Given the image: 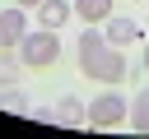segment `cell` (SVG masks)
<instances>
[{
	"label": "cell",
	"instance_id": "cell-1",
	"mask_svg": "<svg viewBox=\"0 0 149 139\" xmlns=\"http://www.w3.org/2000/svg\"><path fill=\"white\" fill-rule=\"evenodd\" d=\"M74 51H79V70H84L93 83H121V79H126L121 46H112V42L102 37V28H88Z\"/></svg>",
	"mask_w": 149,
	"mask_h": 139
},
{
	"label": "cell",
	"instance_id": "cell-2",
	"mask_svg": "<svg viewBox=\"0 0 149 139\" xmlns=\"http://www.w3.org/2000/svg\"><path fill=\"white\" fill-rule=\"evenodd\" d=\"M56 56H61V37H56V28L23 32V42H19V60H23V70H47Z\"/></svg>",
	"mask_w": 149,
	"mask_h": 139
},
{
	"label": "cell",
	"instance_id": "cell-3",
	"mask_svg": "<svg viewBox=\"0 0 149 139\" xmlns=\"http://www.w3.org/2000/svg\"><path fill=\"white\" fill-rule=\"evenodd\" d=\"M126 116H130V107H126L116 93H98L93 107H88V125H93V130H116Z\"/></svg>",
	"mask_w": 149,
	"mask_h": 139
},
{
	"label": "cell",
	"instance_id": "cell-4",
	"mask_svg": "<svg viewBox=\"0 0 149 139\" xmlns=\"http://www.w3.org/2000/svg\"><path fill=\"white\" fill-rule=\"evenodd\" d=\"M102 37H107L112 46H135V42H144L140 23H135V19H121V14H107V19H102Z\"/></svg>",
	"mask_w": 149,
	"mask_h": 139
},
{
	"label": "cell",
	"instance_id": "cell-5",
	"mask_svg": "<svg viewBox=\"0 0 149 139\" xmlns=\"http://www.w3.org/2000/svg\"><path fill=\"white\" fill-rule=\"evenodd\" d=\"M23 32H28V19H23V5H9V9H0V51L19 46V42H23Z\"/></svg>",
	"mask_w": 149,
	"mask_h": 139
},
{
	"label": "cell",
	"instance_id": "cell-6",
	"mask_svg": "<svg viewBox=\"0 0 149 139\" xmlns=\"http://www.w3.org/2000/svg\"><path fill=\"white\" fill-rule=\"evenodd\" d=\"M70 14H74V5H65V0H42V5H37V23H42V28L70 23Z\"/></svg>",
	"mask_w": 149,
	"mask_h": 139
},
{
	"label": "cell",
	"instance_id": "cell-7",
	"mask_svg": "<svg viewBox=\"0 0 149 139\" xmlns=\"http://www.w3.org/2000/svg\"><path fill=\"white\" fill-rule=\"evenodd\" d=\"M84 120H88V111H84L74 97H61V102H56V125L74 130V125H84Z\"/></svg>",
	"mask_w": 149,
	"mask_h": 139
},
{
	"label": "cell",
	"instance_id": "cell-8",
	"mask_svg": "<svg viewBox=\"0 0 149 139\" xmlns=\"http://www.w3.org/2000/svg\"><path fill=\"white\" fill-rule=\"evenodd\" d=\"M112 14V0H74V19H84V23H102Z\"/></svg>",
	"mask_w": 149,
	"mask_h": 139
},
{
	"label": "cell",
	"instance_id": "cell-9",
	"mask_svg": "<svg viewBox=\"0 0 149 139\" xmlns=\"http://www.w3.org/2000/svg\"><path fill=\"white\" fill-rule=\"evenodd\" d=\"M130 130L149 134V88H144V93H135V102H130Z\"/></svg>",
	"mask_w": 149,
	"mask_h": 139
},
{
	"label": "cell",
	"instance_id": "cell-10",
	"mask_svg": "<svg viewBox=\"0 0 149 139\" xmlns=\"http://www.w3.org/2000/svg\"><path fill=\"white\" fill-rule=\"evenodd\" d=\"M19 65H23V60H9V56L0 51V83H9V79L19 74Z\"/></svg>",
	"mask_w": 149,
	"mask_h": 139
},
{
	"label": "cell",
	"instance_id": "cell-11",
	"mask_svg": "<svg viewBox=\"0 0 149 139\" xmlns=\"http://www.w3.org/2000/svg\"><path fill=\"white\" fill-rule=\"evenodd\" d=\"M14 5H23V9H37V5H42V0H14Z\"/></svg>",
	"mask_w": 149,
	"mask_h": 139
},
{
	"label": "cell",
	"instance_id": "cell-12",
	"mask_svg": "<svg viewBox=\"0 0 149 139\" xmlns=\"http://www.w3.org/2000/svg\"><path fill=\"white\" fill-rule=\"evenodd\" d=\"M144 70H149V46H144Z\"/></svg>",
	"mask_w": 149,
	"mask_h": 139
}]
</instances>
